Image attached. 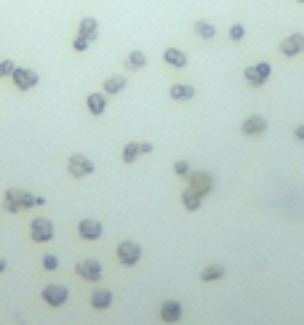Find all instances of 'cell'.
<instances>
[{
  "instance_id": "1",
  "label": "cell",
  "mask_w": 304,
  "mask_h": 325,
  "mask_svg": "<svg viewBox=\"0 0 304 325\" xmlns=\"http://www.w3.org/2000/svg\"><path fill=\"white\" fill-rule=\"evenodd\" d=\"M35 205V195H30L27 189H8L3 197V208L8 213H19V211H27V208Z\"/></svg>"
},
{
  "instance_id": "2",
  "label": "cell",
  "mask_w": 304,
  "mask_h": 325,
  "mask_svg": "<svg viewBox=\"0 0 304 325\" xmlns=\"http://www.w3.org/2000/svg\"><path fill=\"white\" fill-rule=\"evenodd\" d=\"M270 75H272V67H270V62H259V64H251V67H245V72H243L245 83H248V86H254V88L264 86L267 80H270Z\"/></svg>"
},
{
  "instance_id": "3",
  "label": "cell",
  "mask_w": 304,
  "mask_h": 325,
  "mask_svg": "<svg viewBox=\"0 0 304 325\" xmlns=\"http://www.w3.org/2000/svg\"><path fill=\"white\" fill-rule=\"evenodd\" d=\"M54 222L51 219H45V216H38V219H32V224H30V237L35 242H48L54 240Z\"/></svg>"
},
{
  "instance_id": "4",
  "label": "cell",
  "mask_w": 304,
  "mask_h": 325,
  "mask_svg": "<svg viewBox=\"0 0 304 325\" xmlns=\"http://www.w3.org/2000/svg\"><path fill=\"white\" fill-rule=\"evenodd\" d=\"M11 80H14V86H16L19 91H32L35 86L40 83L38 72H35V69H30V67H16L14 75H11Z\"/></svg>"
},
{
  "instance_id": "5",
  "label": "cell",
  "mask_w": 304,
  "mask_h": 325,
  "mask_svg": "<svg viewBox=\"0 0 304 325\" xmlns=\"http://www.w3.org/2000/svg\"><path fill=\"white\" fill-rule=\"evenodd\" d=\"M115 253H118V261L123 266H134V264H139V259H142V248H139L136 242H131V240H123Z\"/></svg>"
},
{
  "instance_id": "6",
  "label": "cell",
  "mask_w": 304,
  "mask_h": 325,
  "mask_svg": "<svg viewBox=\"0 0 304 325\" xmlns=\"http://www.w3.org/2000/svg\"><path fill=\"white\" fill-rule=\"evenodd\" d=\"M187 179H190V189H195L200 197H206L208 192L214 189V179H211V173H208V171H195Z\"/></svg>"
},
{
  "instance_id": "7",
  "label": "cell",
  "mask_w": 304,
  "mask_h": 325,
  "mask_svg": "<svg viewBox=\"0 0 304 325\" xmlns=\"http://www.w3.org/2000/svg\"><path fill=\"white\" fill-rule=\"evenodd\" d=\"M67 171L72 173L75 179H83V176H91L93 173V163L86 155H72L67 160Z\"/></svg>"
},
{
  "instance_id": "8",
  "label": "cell",
  "mask_w": 304,
  "mask_h": 325,
  "mask_svg": "<svg viewBox=\"0 0 304 325\" xmlns=\"http://www.w3.org/2000/svg\"><path fill=\"white\" fill-rule=\"evenodd\" d=\"M280 53L288 56V59H294V56L304 53V35L301 32H294V35H288L286 40H280Z\"/></svg>"
},
{
  "instance_id": "9",
  "label": "cell",
  "mask_w": 304,
  "mask_h": 325,
  "mask_svg": "<svg viewBox=\"0 0 304 325\" xmlns=\"http://www.w3.org/2000/svg\"><path fill=\"white\" fill-rule=\"evenodd\" d=\"M67 299H69V291L64 285H45L43 288V301L48 307H62V304H67Z\"/></svg>"
},
{
  "instance_id": "10",
  "label": "cell",
  "mask_w": 304,
  "mask_h": 325,
  "mask_svg": "<svg viewBox=\"0 0 304 325\" xmlns=\"http://www.w3.org/2000/svg\"><path fill=\"white\" fill-rule=\"evenodd\" d=\"M75 272L83 277V280H88V283H96L99 277H102V264L96 261V259H86V261H80L78 266H75Z\"/></svg>"
},
{
  "instance_id": "11",
  "label": "cell",
  "mask_w": 304,
  "mask_h": 325,
  "mask_svg": "<svg viewBox=\"0 0 304 325\" xmlns=\"http://www.w3.org/2000/svg\"><path fill=\"white\" fill-rule=\"evenodd\" d=\"M240 131L245 136H262L267 131V118H262V115H248V118L243 120Z\"/></svg>"
},
{
  "instance_id": "12",
  "label": "cell",
  "mask_w": 304,
  "mask_h": 325,
  "mask_svg": "<svg viewBox=\"0 0 304 325\" xmlns=\"http://www.w3.org/2000/svg\"><path fill=\"white\" fill-rule=\"evenodd\" d=\"M149 152H152V144H147V142H128L123 147L120 157H123V163H134L139 155H149Z\"/></svg>"
},
{
  "instance_id": "13",
  "label": "cell",
  "mask_w": 304,
  "mask_h": 325,
  "mask_svg": "<svg viewBox=\"0 0 304 325\" xmlns=\"http://www.w3.org/2000/svg\"><path fill=\"white\" fill-rule=\"evenodd\" d=\"M78 235L83 240H99L102 237V224L96 219H83V222L78 224Z\"/></svg>"
},
{
  "instance_id": "14",
  "label": "cell",
  "mask_w": 304,
  "mask_h": 325,
  "mask_svg": "<svg viewBox=\"0 0 304 325\" xmlns=\"http://www.w3.org/2000/svg\"><path fill=\"white\" fill-rule=\"evenodd\" d=\"M160 320L168 322V325L179 322V320H182V304H179V301H163V307H160Z\"/></svg>"
},
{
  "instance_id": "15",
  "label": "cell",
  "mask_w": 304,
  "mask_h": 325,
  "mask_svg": "<svg viewBox=\"0 0 304 325\" xmlns=\"http://www.w3.org/2000/svg\"><path fill=\"white\" fill-rule=\"evenodd\" d=\"M78 35H83V38L88 43H93L99 38V21L93 19V16H86V19H80V24H78Z\"/></svg>"
},
{
  "instance_id": "16",
  "label": "cell",
  "mask_w": 304,
  "mask_h": 325,
  "mask_svg": "<svg viewBox=\"0 0 304 325\" xmlns=\"http://www.w3.org/2000/svg\"><path fill=\"white\" fill-rule=\"evenodd\" d=\"M168 94H171L173 101H190V99H195V86H190V83H173Z\"/></svg>"
},
{
  "instance_id": "17",
  "label": "cell",
  "mask_w": 304,
  "mask_h": 325,
  "mask_svg": "<svg viewBox=\"0 0 304 325\" xmlns=\"http://www.w3.org/2000/svg\"><path fill=\"white\" fill-rule=\"evenodd\" d=\"M163 62H166L168 67L184 69V67H187V53L179 51V48H166V51H163Z\"/></svg>"
},
{
  "instance_id": "18",
  "label": "cell",
  "mask_w": 304,
  "mask_h": 325,
  "mask_svg": "<svg viewBox=\"0 0 304 325\" xmlns=\"http://www.w3.org/2000/svg\"><path fill=\"white\" fill-rule=\"evenodd\" d=\"M86 107L91 115H104V110H107V94H104V91L102 94H88Z\"/></svg>"
},
{
  "instance_id": "19",
  "label": "cell",
  "mask_w": 304,
  "mask_h": 325,
  "mask_svg": "<svg viewBox=\"0 0 304 325\" xmlns=\"http://www.w3.org/2000/svg\"><path fill=\"white\" fill-rule=\"evenodd\" d=\"M125 69L128 72H139V69H144L147 67V56H144V51H131L125 56Z\"/></svg>"
},
{
  "instance_id": "20",
  "label": "cell",
  "mask_w": 304,
  "mask_h": 325,
  "mask_svg": "<svg viewBox=\"0 0 304 325\" xmlns=\"http://www.w3.org/2000/svg\"><path fill=\"white\" fill-rule=\"evenodd\" d=\"M91 307H93V309H110V307H112V293L104 291V288L93 291V293H91Z\"/></svg>"
},
{
  "instance_id": "21",
  "label": "cell",
  "mask_w": 304,
  "mask_h": 325,
  "mask_svg": "<svg viewBox=\"0 0 304 325\" xmlns=\"http://www.w3.org/2000/svg\"><path fill=\"white\" fill-rule=\"evenodd\" d=\"M182 205L187 208V211H200V205H203V197L197 195L195 189H184V192H182Z\"/></svg>"
},
{
  "instance_id": "22",
  "label": "cell",
  "mask_w": 304,
  "mask_h": 325,
  "mask_svg": "<svg viewBox=\"0 0 304 325\" xmlns=\"http://www.w3.org/2000/svg\"><path fill=\"white\" fill-rule=\"evenodd\" d=\"M192 30H195V35H197V38H203V40H214V38H216V27L211 24V21L197 19Z\"/></svg>"
},
{
  "instance_id": "23",
  "label": "cell",
  "mask_w": 304,
  "mask_h": 325,
  "mask_svg": "<svg viewBox=\"0 0 304 325\" xmlns=\"http://www.w3.org/2000/svg\"><path fill=\"white\" fill-rule=\"evenodd\" d=\"M125 83H128V80H125L123 75H112V77L104 80V94H110V96L120 94V91L125 88Z\"/></svg>"
},
{
  "instance_id": "24",
  "label": "cell",
  "mask_w": 304,
  "mask_h": 325,
  "mask_svg": "<svg viewBox=\"0 0 304 325\" xmlns=\"http://www.w3.org/2000/svg\"><path fill=\"white\" fill-rule=\"evenodd\" d=\"M221 277H224V266L221 264H211V266H206V269L200 272L203 283H214V280H221Z\"/></svg>"
},
{
  "instance_id": "25",
  "label": "cell",
  "mask_w": 304,
  "mask_h": 325,
  "mask_svg": "<svg viewBox=\"0 0 304 325\" xmlns=\"http://www.w3.org/2000/svg\"><path fill=\"white\" fill-rule=\"evenodd\" d=\"M14 69H16L14 62H11V59H3V62H0V80H3V77H11V75H14Z\"/></svg>"
},
{
  "instance_id": "26",
  "label": "cell",
  "mask_w": 304,
  "mask_h": 325,
  "mask_svg": "<svg viewBox=\"0 0 304 325\" xmlns=\"http://www.w3.org/2000/svg\"><path fill=\"white\" fill-rule=\"evenodd\" d=\"M56 266H59V259H56V253H45V256H43V269L54 272Z\"/></svg>"
},
{
  "instance_id": "27",
  "label": "cell",
  "mask_w": 304,
  "mask_h": 325,
  "mask_svg": "<svg viewBox=\"0 0 304 325\" xmlns=\"http://www.w3.org/2000/svg\"><path fill=\"white\" fill-rule=\"evenodd\" d=\"M173 173H176V176H190V163H187V160H176V163H173Z\"/></svg>"
},
{
  "instance_id": "28",
  "label": "cell",
  "mask_w": 304,
  "mask_h": 325,
  "mask_svg": "<svg viewBox=\"0 0 304 325\" xmlns=\"http://www.w3.org/2000/svg\"><path fill=\"white\" fill-rule=\"evenodd\" d=\"M243 38H245V27H243V24H232V27H230V40L238 43V40H243Z\"/></svg>"
},
{
  "instance_id": "29",
  "label": "cell",
  "mask_w": 304,
  "mask_h": 325,
  "mask_svg": "<svg viewBox=\"0 0 304 325\" xmlns=\"http://www.w3.org/2000/svg\"><path fill=\"white\" fill-rule=\"evenodd\" d=\"M88 45H91V43H88V40L83 38V35H78V38L72 40V48H75L78 53H83V51H88Z\"/></svg>"
},
{
  "instance_id": "30",
  "label": "cell",
  "mask_w": 304,
  "mask_h": 325,
  "mask_svg": "<svg viewBox=\"0 0 304 325\" xmlns=\"http://www.w3.org/2000/svg\"><path fill=\"white\" fill-rule=\"evenodd\" d=\"M294 136L299 139V142H304V125H296V128H294Z\"/></svg>"
},
{
  "instance_id": "31",
  "label": "cell",
  "mask_w": 304,
  "mask_h": 325,
  "mask_svg": "<svg viewBox=\"0 0 304 325\" xmlns=\"http://www.w3.org/2000/svg\"><path fill=\"white\" fill-rule=\"evenodd\" d=\"M0 272H6V259H0Z\"/></svg>"
},
{
  "instance_id": "32",
  "label": "cell",
  "mask_w": 304,
  "mask_h": 325,
  "mask_svg": "<svg viewBox=\"0 0 304 325\" xmlns=\"http://www.w3.org/2000/svg\"><path fill=\"white\" fill-rule=\"evenodd\" d=\"M296 3H304V0H296Z\"/></svg>"
}]
</instances>
